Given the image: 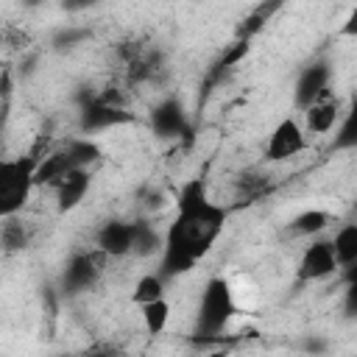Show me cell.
I'll return each mask as SVG.
<instances>
[{"label":"cell","instance_id":"23","mask_svg":"<svg viewBox=\"0 0 357 357\" xmlns=\"http://www.w3.org/2000/svg\"><path fill=\"white\" fill-rule=\"evenodd\" d=\"M332 245H335V254H337V262L340 268L354 262L357 259V223H346L335 231L332 237Z\"/></svg>","mask_w":357,"mask_h":357},{"label":"cell","instance_id":"17","mask_svg":"<svg viewBox=\"0 0 357 357\" xmlns=\"http://www.w3.org/2000/svg\"><path fill=\"white\" fill-rule=\"evenodd\" d=\"M332 223V215L326 212V209H304V212H298L293 220H290V234H296V237H315V234H321L326 226Z\"/></svg>","mask_w":357,"mask_h":357},{"label":"cell","instance_id":"18","mask_svg":"<svg viewBox=\"0 0 357 357\" xmlns=\"http://www.w3.org/2000/svg\"><path fill=\"white\" fill-rule=\"evenodd\" d=\"M31 240V231L25 226V220L20 215H6L3 223H0V243H3V251L6 254H14V251H22Z\"/></svg>","mask_w":357,"mask_h":357},{"label":"cell","instance_id":"27","mask_svg":"<svg viewBox=\"0 0 357 357\" xmlns=\"http://www.w3.org/2000/svg\"><path fill=\"white\" fill-rule=\"evenodd\" d=\"M100 0H61V8L70 11V14H78V11H86L92 6H98Z\"/></svg>","mask_w":357,"mask_h":357},{"label":"cell","instance_id":"8","mask_svg":"<svg viewBox=\"0 0 357 357\" xmlns=\"http://www.w3.org/2000/svg\"><path fill=\"white\" fill-rule=\"evenodd\" d=\"M151 128L162 139H184V137L192 134L190 117H187L178 98H162L151 109Z\"/></svg>","mask_w":357,"mask_h":357},{"label":"cell","instance_id":"26","mask_svg":"<svg viewBox=\"0 0 357 357\" xmlns=\"http://www.w3.org/2000/svg\"><path fill=\"white\" fill-rule=\"evenodd\" d=\"M337 36H349V39H357V6L346 14L343 25L337 28Z\"/></svg>","mask_w":357,"mask_h":357},{"label":"cell","instance_id":"30","mask_svg":"<svg viewBox=\"0 0 357 357\" xmlns=\"http://www.w3.org/2000/svg\"><path fill=\"white\" fill-rule=\"evenodd\" d=\"M354 206H357V201H354Z\"/></svg>","mask_w":357,"mask_h":357},{"label":"cell","instance_id":"14","mask_svg":"<svg viewBox=\"0 0 357 357\" xmlns=\"http://www.w3.org/2000/svg\"><path fill=\"white\" fill-rule=\"evenodd\" d=\"M73 167H75V165H73V159L67 156L64 148L47 151V153L39 159V165H36V187H50V190H53Z\"/></svg>","mask_w":357,"mask_h":357},{"label":"cell","instance_id":"28","mask_svg":"<svg viewBox=\"0 0 357 357\" xmlns=\"http://www.w3.org/2000/svg\"><path fill=\"white\" fill-rule=\"evenodd\" d=\"M340 276H343V282H354L357 279V259L349 262V265H343L340 268Z\"/></svg>","mask_w":357,"mask_h":357},{"label":"cell","instance_id":"29","mask_svg":"<svg viewBox=\"0 0 357 357\" xmlns=\"http://www.w3.org/2000/svg\"><path fill=\"white\" fill-rule=\"evenodd\" d=\"M22 3H25V6H42L45 0H22Z\"/></svg>","mask_w":357,"mask_h":357},{"label":"cell","instance_id":"20","mask_svg":"<svg viewBox=\"0 0 357 357\" xmlns=\"http://www.w3.org/2000/svg\"><path fill=\"white\" fill-rule=\"evenodd\" d=\"M61 148L67 151V156L73 159L75 167H92L100 162V148L89 137H70V139H64Z\"/></svg>","mask_w":357,"mask_h":357},{"label":"cell","instance_id":"4","mask_svg":"<svg viewBox=\"0 0 357 357\" xmlns=\"http://www.w3.org/2000/svg\"><path fill=\"white\" fill-rule=\"evenodd\" d=\"M106 254L95 245L89 251H75L67 265H64V273H61V284L67 293H84V290H92L106 268Z\"/></svg>","mask_w":357,"mask_h":357},{"label":"cell","instance_id":"21","mask_svg":"<svg viewBox=\"0 0 357 357\" xmlns=\"http://www.w3.org/2000/svg\"><path fill=\"white\" fill-rule=\"evenodd\" d=\"M165 234H159L148 220H134V254L137 257H153L162 254Z\"/></svg>","mask_w":357,"mask_h":357},{"label":"cell","instance_id":"11","mask_svg":"<svg viewBox=\"0 0 357 357\" xmlns=\"http://www.w3.org/2000/svg\"><path fill=\"white\" fill-rule=\"evenodd\" d=\"M95 245L109 257L120 259L126 254H134V220H109L98 229Z\"/></svg>","mask_w":357,"mask_h":357},{"label":"cell","instance_id":"25","mask_svg":"<svg viewBox=\"0 0 357 357\" xmlns=\"http://www.w3.org/2000/svg\"><path fill=\"white\" fill-rule=\"evenodd\" d=\"M86 36H89L86 28H70V31H59V33L53 36V45H56V47H70V45H75V42H84Z\"/></svg>","mask_w":357,"mask_h":357},{"label":"cell","instance_id":"24","mask_svg":"<svg viewBox=\"0 0 357 357\" xmlns=\"http://www.w3.org/2000/svg\"><path fill=\"white\" fill-rule=\"evenodd\" d=\"M237 190H240V195H245L251 201V198H257V195H262L268 190V181L262 176H257V173H248V176H240Z\"/></svg>","mask_w":357,"mask_h":357},{"label":"cell","instance_id":"13","mask_svg":"<svg viewBox=\"0 0 357 357\" xmlns=\"http://www.w3.org/2000/svg\"><path fill=\"white\" fill-rule=\"evenodd\" d=\"M251 53V39H240V36H234L226 47H223V53L212 61V67L206 70V78H204V92H212L245 56Z\"/></svg>","mask_w":357,"mask_h":357},{"label":"cell","instance_id":"10","mask_svg":"<svg viewBox=\"0 0 357 357\" xmlns=\"http://www.w3.org/2000/svg\"><path fill=\"white\" fill-rule=\"evenodd\" d=\"M343 100L332 92V89H324L307 109H304V126H307V134H329L337 120L343 117Z\"/></svg>","mask_w":357,"mask_h":357},{"label":"cell","instance_id":"15","mask_svg":"<svg viewBox=\"0 0 357 357\" xmlns=\"http://www.w3.org/2000/svg\"><path fill=\"white\" fill-rule=\"evenodd\" d=\"M284 6V0H259L240 22H237V28H234V36H240V39H254L276 14H279V8Z\"/></svg>","mask_w":357,"mask_h":357},{"label":"cell","instance_id":"2","mask_svg":"<svg viewBox=\"0 0 357 357\" xmlns=\"http://www.w3.org/2000/svg\"><path fill=\"white\" fill-rule=\"evenodd\" d=\"M237 312V304H234V293H231V284L223 279V276H212L204 290H201V298H198V310H195V340H218L231 318Z\"/></svg>","mask_w":357,"mask_h":357},{"label":"cell","instance_id":"6","mask_svg":"<svg viewBox=\"0 0 357 357\" xmlns=\"http://www.w3.org/2000/svg\"><path fill=\"white\" fill-rule=\"evenodd\" d=\"M301 151H307V128H301V123L296 117L279 120L273 126V131L268 134L265 159L268 162H287V159L298 156Z\"/></svg>","mask_w":357,"mask_h":357},{"label":"cell","instance_id":"22","mask_svg":"<svg viewBox=\"0 0 357 357\" xmlns=\"http://www.w3.org/2000/svg\"><path fill=\"white\" fill-rule=\"evenodd\" d=\"M165 276L156 271V273H142L137 282H134V290H131V301L139 307V304H148V301H156L165 296Z\"/></svg>","mask_w":357,"mask_h":357},{"label":"cell","instance_id":"12","mask_svg":"<svg viewBox=\"0 0 357 357\" xmlns=\"http://www.w3.org/2000/svg\"><path fill=\"white\" fill-rule=\"evenodd\" d=\"M89 187H92V170H89V167H73V170L53 187V192H56V209H59V212H73V209L86 198Z\"/></svg>","mask_w":357,"mask_h":357},{"label":"cell","instance_id":"5","mask_svg":"<svg viewBox=\"0 0 357 357\" xmlns=\"http://www.w3.org/2000/svg\"><path fill=\"white\" fill-rule=\"evenodd\" d=\"M128 123H134V112H128L126 106L103 103L95 95L81 98V109H78L81 134H95V131H106V128H117V126H128Z\"/></svg>","mask_w":357,"mask_h":357},{"label":"cell","instance_id":"1","mask_svg":"<svg viewBox=\"0 0 357 357\" xmlns=\"http://www.w3.org/2000/svg\"><path fill=\"white\" fill-rule=\"evenodd\" d=\"M229 209L209 198L204 178H190L176 195V218L165 231L159 273L165 279L192 271L223 234Z\"/></svg>","mask_w":357,"mask_h":357},{"label":"cell","instance_id":"3","mask_svg":"<svg viewBox=\"0 0 357 357\" xmlns=\"http://www.w3.org/2000/svg\"><path fill=\"white\" fill-rule=\"evenodd\" d=\"M36 165L33 153L11 156L0 162V218L22 215L25 204L36 190Z\"/></svg>","mask_w":357,"mask_h":357},{"label":"cell","instance_id":"9","mask_svg":"<svg viewBox=\"0 0 357 357\" xmlns=\"http://www.w3.org/2000/svg\"><path fill=\"white\" fill-rule=\"evenodd\" d=\"M329 78H332V67H329L326 59L310 61V64L298 73L296 86H293V103H296V109L304 112L324 89H329Z\"/></svg>","mask_w":357,"mask_h":357},{"label":"cell","instance_id":"19","mask_svg":"<svg viewBox=\"0 0 357 357\" xmlns=\"http://www.w3.org/2000/svg\"><path fill=\"white\" fill-rule=\"evenodd\" d=\"M139 318H142V326L148 335H162L170 324V301L162 296L156 301L139 304Z\"/></svg>","mask_w":357,"mask_h":357},{"label":"cell","instance_id":"7","mask_svg":"<svg viewBox=\"0 0 357 357\" xmlns=\"http://www.w3.org/2000/svg\"><path fill=\"white\" fill-rule=\"evenodd\" d=\"M337 271H340V262H337L332 240H312L298 257L296 276L301 282H321V279H329Z\"/></svg>","mask_w":357,"mask_h":357},{"label":"cell","instance_id":"16","mask_svg":"<svg viewBox=\"0 0 357 357\" xmlns=\"http://www.w3.org/2000/svg\"><path fill=\"white\" fill-rule=\"evenodd\" d=\"M332 151H357V98L346 106L343 117L335 126Z\"/></svg>","mask_w":357,"mask_h":357}]
</instances>
